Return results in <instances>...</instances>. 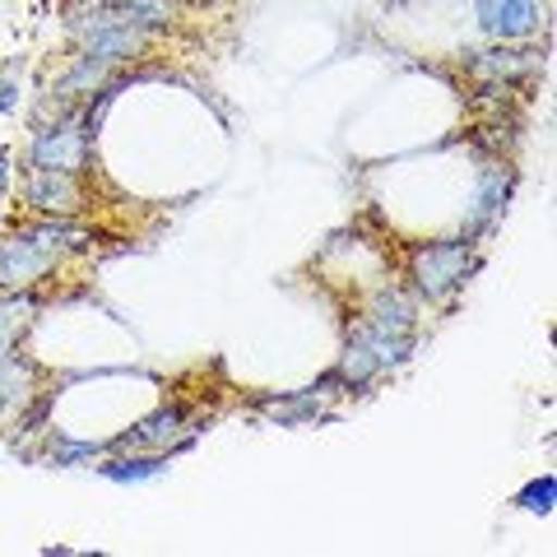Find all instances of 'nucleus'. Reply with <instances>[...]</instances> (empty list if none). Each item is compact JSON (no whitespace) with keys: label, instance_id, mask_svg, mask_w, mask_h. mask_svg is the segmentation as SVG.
Returning a JSON list of instances; mask_svg holds the SVG:
<instances>
[{"label":"nucleus","instance_id":"nucleus-1","mask_svg":"<svg viewBox=\"0 0 557 557\" xmlns=\"http://www.w3.org/2000/svg\"><path fill=\"white\" fill-rule=\"evenodd\" d=\"M469 270H474L469 237H460V242H423V247L409 256V278H413V288L423 293L428 302H446L456 288H465Z\"/></svg>","mask_w":557,"mask_h":557},{"label":"nucleus","instance_id":"nucleus-2","mask_svg":"<svg viewBox=\"0 0 557 557\" xmlns=\"http://www.w3.org/2000/svg\"><path fill=\"white\" fill-rule=\"evenodd\" d=\"M89 149H94V135L84 126V116H61L42 126L33 135V168H47V172H79L89 163Z\"/></svg>","mask_w":557,"mask_h":557},{"label":"nucleus","instance_id":"nucleus-3","mask_svg":"<svg viewBox=\"0 0 557 557\" xmlns=\"http://www.w3.org/2000/svg\"><path fill=\"white\" fill-rule=\"evenodd\" d=\"M474 14H479V28L497 42H520L544 24V5L539 0H474Z\"/></svg>","mask_w":557,"mask_h":557},{"label":"nucleus","instance_id":"nucleus-4","mask_svg":"<svg viewBox=\"0 0 557 557\" xmlns=\"http://www.w3.org/2000/svg\"><path fill=\"white\" fill-rule=\"evenodd\" d=\"M116 450H159V456H177V450L190 446V432H186V409L168 405L153 418H145L135 432H121L112 442Z\"/></svg>","mask_w":557,"mask_h":557},{"label":"nucleus","instance_id":"nucleus-5","mask_svg":"<svg viewBox=\"0 0 557 557\" xmlns=\"http://www.w3.org/2000/svg\"><path fill=\"white\" fill-rule=\"evenodd\" d=\"M57 256H51L42 242H33L28 233H14L5 247H0V288L5 293H20L28 284H38L42 274H51Z\"/></svg>","mask_w":557,"mask_h":557},{"label":"nucleus","instance_id":"nucleus-6","mask_svg":"<svg viewBox=\"0 0 557 557\" xmlns=\"http://www.w3.org/2000/svg\"><path fill=\"white\" fill-rule=\"evenodd\" d=\"M28 205L38 214H75L79 209V186H75V172H47V168H33L28 172Z\"/></svg>","mask_w":557,"mask_h":557},{"label":"nucleus","instance_id":"nucleus-7","mask_svg":"<svg viewBox=\"0 0 557 557\" xmlns=\"http://www.w3.org/2000/svg\"><path fill=\"white\" fill-rule=\"evenodd\" d=\"M507 196H511V172L507 168H483L479 190H474V209H469V223H465V237L493 228V223L502 219V209H507Z\"/></svg>","mask_w":557,"mask_h":557},{"label":"nucleus","instance_id":"nucleus-8","mask_svg":"<svg viewBox=\"0 0 557 557\" xmlns=\"http://www.w3.org/2000/svg\"><path fill=\"white\" fill-rule=\"evenodd\" d=\"M539 57L534 51H511V47H497V51H469V70L487 84H511V79H525L534 75Z\"/></svg>","mask_w":557,"mask_h":557},{"label":"nucleus","instance_id":"nucleus-9","mask_svg":"<svg viewBox=\"0 0 557 557\" xmlns=\"http://www.w3.org/2000/svg\"><path fill=\"white\" fill-rule=\"evenodd\" d=\"M325 395L321 386H311L302 395H288V399H265V409L278 418V423H311V418H325Z\"/></svg>","mask_w":557,"mask_h":557},{"label":"nucleus","instance_id":"nucleus-10","mask_svg":"<svg viewBox=\"0 0 557 557\" xmlns=\"http://www.w3.org/2000/svg\"><path fill=\"white\" fill-rule=\"evenodd\" d=\"M28 237L33 242H42V247L51 251V256H65V251H84L89 247V233L84 228H75V223H65V219H57V223H38V228H28Z\"/></svg>","mask_w":557,"mask_h":557},{"label":"nucleus","instance_id":"nucleus-11","mask_svg":"<svg viewBox=\"0 0 557 557\" xmlns=\"http://www.w3.org/2000/svg\"><path fill=\"white\" fill-rule=\"evenodd\" d=\"M368 325H381V330H413V302L405 298V293H376V302L368 311Z\"/></svg>","mask_w":557,"mask_h":557},{"label":"nucleus","instance_id":"nucleus-12","mask_svg":"<svg viewBox=\"0 0 557 557\" xmlns=\"http://www.w3.org/2000/svg\"><path fill=\"white\" fill-rule=\"evenodd\" d=\"M168 460H172V456H159V450H153V456H135V460H108V465L98 469V474L112 479V483H139V479L163 474Z\"/></svg>","mask_w":557,"mask_h":557},{"label":"nucleus","instance_id":"nucleus-13","mask_svg":"<svg viewBox=\"0 0 557 557\" xmlns=\"http://www.w3.org/2000/svg\"><path fill=\"white\" fill-rule=\"evenodd\" d=\"M47 456H51V465H79V460H94V456H102V446H98V442H70V437H51Z\"/></svg>","mask_w":557,"mask_h":557},{"label":"nucleus","instance_id":"nucleus-14","mask_svg":"<svg viewBox=\"0 0 557 557\" xmlns=\"http://www.w3.org/2000/svg\"><path fill=\"white\" fill-rule=\"evenodd\" d=\"M553 497H557V479H553V474H544V479H534V483L525 487V493L516 497V507L548 516V511H553Z\"/></svg>","mask_w":557,"mask_h":557},{"label":"nucleus","instance_id":"nucleus-15","mask_svg":"<svg viewBox=\"0 0 557 557\" xmlns=\"http://www.w3.org/2000/svg\"><path fill=\"white\" fill-rule=\"evenodd\" d=\"M20 108V65H0V112Z\"/></svg>","mask_w":557,"mask_h":557},{"label":"nucleus","instance_id":"nucleus-16","mask_svg":"<svg viewBox=\"0 0 557 557\" xmlns=\"http://www.w3.org/2000/svg\"><path fill=\"white\" fill-rule=\"evenodd\" d=\"M5 190H10V149L0 145V200H5Z\"/></svg>","mask_w":557,"mask_h":557},{"label":"nucleus","instance_id":"nucleus-17","mask_svg":"<svg viewBox=\"0 0 557 557\" xmlns=\"http://www.w3.org/2000/svg\"><path fill=\"white\" fill-rule=\"evenodd\" d=\"M84 5H126V0H84Z\"/></svg>","mask_w":557,"mask_h":557}]
</instances>
